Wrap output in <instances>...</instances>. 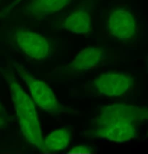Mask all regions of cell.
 Here are the masks:
<instances>
[{
	"instance_id": "cell-2",
	"label": "cell",
	"mask_w": 148,
	"mask_h": 154,
	"mask_svg": "<svg viewBox=\"0 0 148 154\" xmlns=\"http://www.w3.org/2000/svg\"><path fill=\"white\" fill-rule=\"evenodd\" d=\"M23 135L29 144L43 151L40 124L34 103L12 74L5 73Z\"/></svg>"
},
{
	"instance_id": "cell-9",
	"label": "cell",
	"mask_w": 148,
	"mask_h": 154,
	"mask_svg": "<svg viewBox=\"0 0 148 154\" xmlns=\"http://www.w3.org/2000/svg\"><path fill=\"white\" fill-rule=\"evenodd\" d=\"M64 27L67 30L75 34H87L91 28L89 14L85 11H76L66 18Z\"/></svg>"
},
{
	"instance_id": "cell-8",
	"label": "cell",
	"mask_w": 148,
	"mask_h": 154,
	"mask_svg": "<svg viewBox=\"0 0 148 154\" xmlns=\"http://www.w3.org/2000/svg\"><path fill=\"white\" fill-rule=\"evenodd\" d=\"M71 0H32L26 8V12L32 17L39 18L59 11Z\"/></svg>"
},
{
	"instance_id": "cell-13",
	"label": "cell",
	"mask_w": 148,
	"mask_h": 154,
	"mask_svg": "<svg viewBox=\"0 0 148 154\" xmlns=\"http://www.w3.org/2000/svg\"><path fill=\"white\" fill-rule=\"evenodd\" d=\"M23 0H14V2L11 4V6L9 7V9H8V11H9L11 10L12 8L15 7L16 5H18V4L20 3Z\"/></svg>"
},
{
	"instance_id": "cell-11",
	"label": "cell",
	"mask_w": 148,
	"mask_h": 154,
	"mask_svg": "<svg viewBox=\"0 0 148 154\" xmlns=\"http://www.w3.org/2000/svg\"><path fill=\"white\" fill-rule=\"evenodd\" d=\"M71 153H89L92 149L90 147L85 146H79L74 148L71 149Z\"/></svg>"
},
{
	"instance_id": "cell-3",
	"label": "cell",
	"mask_w": 148,
	"mask_h": 154,
	"mask_svg": "<svg viewBox=\"0 0 148 154\" xmlns=\"http://www.w3.org/2000/svg\"><path fill=\"white\" fill-rule=\"evenodd\" d=\"M15 68L18 75L26 83L33 100L39 108L51 113L59 111V105L55 95L46 83L32 75L20 65H15Z\"/></svg>"
},
{
	"instance_id": "cell-4",
	"label": "cell",
	"mask_w": 148,
	"mask_h": 154,
	"mask_svg": "<svg viewBox=\"0 0 148 154\" xmlns=\"http://www.w3.org/2000/svg\"><path fill=\"white\" fill-rule=\"evenodd\" d=\"M14 37L19 48L32 59L43 60L50 53L49 42L46 38L38 33L20 29L15 32Z\"/></svg>"
},
{
	"instance_id": "cell-6",
	"label": "cell",
	"mask_w": 148,
	"mask_h": 154,
	"mask_svg": "<svg viewBox=\"0 0 148 154\" xmlns=\"http://www.w3.org/2000/svg\"><path fill=\"white\" fill-rule=\"evenodd\" d=\"M133 82L132 77L127 75L108 73L96 78L94 84L100 93L107 96H118L125 93Z\"/></svg>"
},
{
	"instance_id": "cell-7",
	"label": "cell",
	"mask_w": 148,
	"mask_h": 154,
	"mask_svg": "<svg viewBox=\"0 0 148 154\" xmlns=\"http://www.w3.org/2000/svg\"><path fill=\"white\" fill-rule=\"evenodd\" d=\"M103 58V50L100 48L89 47L81 50L70 65L71 70L83 72L94 68Z\"/></svg>"
},
{
	"instance_id": "cell-12",
	"label": "cell",
	"mask_w": 148,
	"mask_h": 154,
	"mask_svg": "<svg viewBox=\"0 0 148 154\" xmlns=\"http://www.w3.org/2000/svg\"><path fill=\"white\" fill-rule=\"evenodd\" d=\"M3 112V110L0 104V128H2L4 124V121L2 117Z\"/></svg>"
},
{
	"instance_id": "cell-10",
	"label": "cell",
	"mask_w": 148,
	"mask_h": 154,
	"mask_svg": "<svg viewBox=\"0 0 148 154\" xmlns=\"http://www.w3.org/2000/svg\"><path fill=\"white\" fill-rule=\"evenodd\" d=\"M69 132L65 129L52 131L43 142V151H58L67 147L70 140Z\"/></svg>"
},
{
	"instance_id": "cell-14",
	"label": "cell",
	"mask_w": 148,
	"mask_h": 154,
	"mask_svg": "<svg viewBox=\"0 0 148 154\" xmlns=\"http://www.w3.org/2000/svg\"><path fill=\"white\" fill-rule=\"evenodd\" d=\"M2 17H3L2 14V13H0V18H2Z\"/></svg>"
},
{
	"instance_id": "cell-1",
	"label": "cell",
	"mask_w": 148,
	"mask_h": 154,
	"mask_svg": "<svg viewBox=\"0 0 148 154\" xmlns=\"http://www.w3.org/2000/svg\"><path fill=\"white\" fill-rule=\"evenodd\" d=\"M147 117V111L125 105L108 106L96 120L92 133L116 142H124L135 137L139 122Z\"/></svg>"
},
{
	"instance_id": "cell-5",
	"label": "cell",
	"mask_w": 148,
	"mask_h": 154,
	"mask_svg": "<svg viewBox=\"0 0 148 154\" xmlns=\"http://www.w3.org/2000/svg\"><path fill=\"white\" fill-rule=\"evenodd\" d=\"M107 26L110 34L120 40L130 39L136 33L135 19L130 11L125 9H115L111 11Z\"/></svg>"
}]
</instances>
